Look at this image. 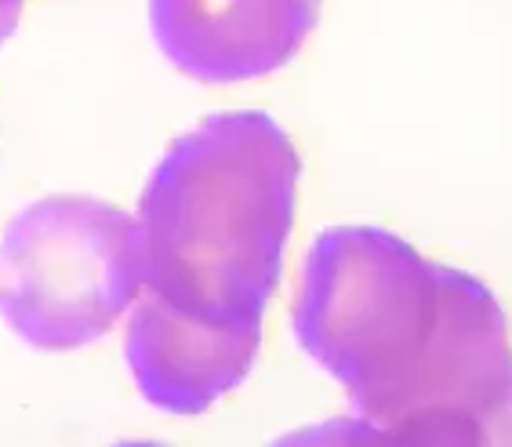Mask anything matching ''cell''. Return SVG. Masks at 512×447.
Here are the masks:
<instances>
[{
    "instance_id": "277c9868",
    "label": "cell",
    "mask_w": 512,
    "mask_h": 447,
    "mask_svg": "<svg viewBox=\"0 0 512 447\" xmlns=\"http://www.w3.org/2000/svg\"><path fill=\"white\" fill-rule=\"evenodd\" d=\"M512 411V328L476 273L440 266V320L422 371L385 440H498Z\"/></svg>"
},
{
    "instance_id": "5b68a950",
    "label": "cell",
    "mask_w": 512,
    "mask_h": 447,
    "mask_svg": "<svg viewBox=\"0 0 512 447\" xmlns=\"http://www.w3.org/2000/svg\"><path fill=\"white\" fill-rule=\"evenodd\" d=\"M324 0H149L171 66L204 84H244L284 70L313 37Z\"/></svg>"
},
{
    "instance_id": "ba28073f",
    "label": "cell",
    "mask_w": 512,
    "mask_h": 447,
    "mask_svg": "<svg viewBox=\"0 0 512 447\" xmlns=\"http://www.w3.org/2000/svg\"><path fill=\"white\" fill-rule=\"evenodd\" d=\"M505 426H512V411H509V422H505ZM505 437H512V429H509V433H505Z\"/></svg>"
},
{
    "instance_id": "8992f818",
    "label": "cell",
    "mask_w": 512,
    "mask_h": 447,
    "mask_svg": "<svg viewBox=\"0 0 512 447\" xmlns=\"http://www.w3.org/2000/svg\"><path fill=\"white\" fill-rule=\"evenodd\" d=\"M128 364L149 404L171 415H200L247 378L262 328L215 324L138 291L128 309Z\"/></svg>"
},
{
    "instance_id": "52a82bcc",
    "label": "cell",
    "mask_w": 512,
    "mask_h": 447,
    "mask_svg": "<svg viewBox=\"0 0 512 447\" xmlns=\"http://www.w3.org/2000/svg\"><path fill=\"white\" fill-rule=\"evenodd\" d=\"M22 19V0H0V44H8Z\"/></svg>"
},
{
    "instance_id": "3957f363",
    "label": "cell",
    "mask_w": 512,
    "mask_h": 447,
    "mask_svg": "<svg viewBox=\"0 0 512 447\" xmlns=\"http://www.w3.org/2000/svg\"><path fill=\"white\" fill-rule=\"evenodd\" d=\"M142 291L135 215L95 197H40L0 237V317L48 353L80 349Z\"/></svg>"
},
{
    "instance_id": "6da1fadb",
    "label": "cell",
    "mask_w": 512,
    "mask_h": 447,
    "mask_svg": "<svg viewBox=\"0 0 512 447\" xmlns=\"http://www.w3.org/2000/svg\"><path fill=\"white\" fill-rule=\"evenodd\" d=\"M298 149L269 113H215L164 153L135 215L142 291L262 328L298 211Z\"/></svg>"
},
{
    "instance_id": "7a4b0ae2",
    "label": "cell",
    "mask_w": 512,
    "mask_h": 447,
    "mask_svg": "<svg viewBox=\"0 0 512 447\" xmlns=\"http://www.w3.org/2000/svg\"><path fill=\"white\" fill-rule=\"evenodd\" d=\"M440 320V262L378 226H331L309 244L295 335L378 440L404 408Z\"/></svg>"
}]
</instances>
